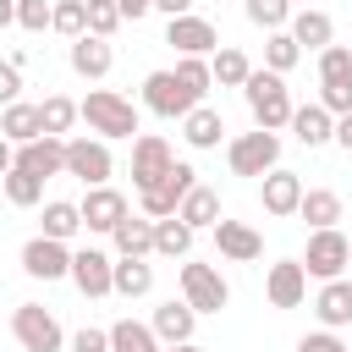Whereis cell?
I'll list each match as a JSON object with an SVG mask.
<instances>
[{
	"instance_id": "cell-37",
	"label": "cell",
	"mask_w": 352,
	"mask_h": 352,
	"mask_svg": "<svg viewBox=\"0 0 352 352\" xmlns=\"http://www.w3.org/2000/svg\"><path fill=\"white\" fill-rule=\"evenodd\" d=\"M176 82H182L192 99H204V94L214 88V72H209V60H204V55H182V60H176Z\"/></svg>"
},
{
	"instance_id": "cell-8",
	"label": "cell",
	"mask_w": 352,
	"mask_h": 352,
	"mask_svg": "<svg viewBox=\"0 0 352 352\" xmlns=\"http://www.w3.org/2000/svg\"><path fill=\"white\" fill-rule=\"evenodd\" d=\"M352 264V242L341 231H314L308 236V253H302V270L314 280H341V270Z\"/></svg>"
},
{
	"instance_id": "cell-50",
	"label": "cell",
	"mask_w": 352,
	"mask_h": 352,
	"mask_svg": "<svg viewBox=\"0 0 352 352\" xmlns=\"http://www.w3.org/2000/svg\"><path fill=\"white\" fill-rule=\"evenodd\" d=\"M11 165H16V148H11V143H6V138H0V176H6V170H11Z\"/></svg>"
},
{
	"instance_id": "cell-18",
	"label": "cell",
	"mask_w": 352,
	"mask_h": 352,
	"mask_svg": "<svg viewBox=\"0 0 352 352\" xmlns=\"http://www.w3.org/2000/svg\"><path fill=\"white\" fill-rule=\"evenodd\" d=\"M16 165L22 170H33V176H66V138H33V143H22L16 148Z\"/></svg>"
},
{
	"instance_id": "cell-12",
	"label": "cell",
	"mask_w": 352,
	"mask_h": 352,
	"mask_svg": "<svg viewBox=\"0 0 352 352\" xmlns=\"http://www.w3.org/2000/svg\"><path fill=\"white\" fill-rule=\"evenodd\" d=\"M22 270L33 280H60V275H72V248L55 242V236H33L22 248Z\"/></svg>"
},
{
	"instance_id": "cell-34",
	"label": "cell",
	"mask_w": 352,
	"mask_h": 352,
	"mask_svg": "<svg viewBox=\"0 0 352 352\" xmlns=\"http://www.w3.org/2000/svg\"><path fill=\"white\" fill-rule=\"evenodd\" d=\"M297 60H302V50H297V38H292L286 28L264 38V72H275V77H286V72H292Z\"/></svg>"
},
{
	"instance_id": "cell-44",
	"label": "cell",
	"mask_w": 352,
	"mask_h": 352,
	"mask_svg": "<svg viewBox=\"0 0 352 352\" xmlns=\"http://www.w3.org/2000/svg\"><path fill=\"white\" fill-rule=\"evenodd\" d=\"M16 99H22V66L0 60V110H6V104H16Z\"/></svg>"
},
{
	"instance_id": "cell-33",
	"label": "cell",
	"mask_w": 352,
	"mask_h": 352,
	"mask_svg": "<svg viewBox=\"0 0 352 352\" xmlns=\"http://www.w3.org/2000/svg\"><path fill=\"white\" fill-rule=\"evenodd\" d=\"M72 121H82V110H77L66 94H50V99L38 104V126H44V138H66Z\"/></svg>"
},
{
	"instance_id": "cell-32",
	"label": "cell",
	"mask_w": 352,
	"mask_h": 352,
	"mask_svg": "<svg viewBox=\"0 0 352 352\" xmlns=\"http://www.w3.org/2000/svg\"><path fill=\"white\" fill-rule=\"evenodd\" d=\"M110 352H165V346H160V336H154V324H138V319H121V324H110Z\"/></svg>"
},
{
	"instance_id": "cell-46",
	"label": "cell",
	"mask_w": 352,
	"mask_h": 352,
	"mask_svg": "<svg viewBox=\"0 0 352 352\" xmlns=\"http://www.w3.org/2000/svg\"><path fill=\"white\" fill-rule=\"evenodd\" d=\"M72 352H110V330H94V324H82V330L72 336Z\"/></svg>"
},
{
	"instance_id": "cell-28",
	"label": "cell",
	"mask_w": 352,
	"mask_h": 352,
	"mask_svg": "<svg viewBox=\"0 0 352 352\" xmlns=\"http://www.w3.org/2000/svg\"><path fill=\"white\" fill-rule=\"evenodd\" d=\"M220 132H226V121H220V110H209V104H198V110L182 116V138H187L192 148H220Z\"/></svg>"
},
{
	"instance_id": "cell-26",
	"label": "cell",
	"mask_w": 352,
	"mask_h": 352,
	"mask_svg": "<svg viewBox=\"0 0 352 352\" xmlns=\"http://www.w3.org/2000/svg\"><path fill=\"white\" fill-rule=\"evenodd\" d=\"M176 214H182V220H187L192 231H214V226H220V192L198 182V187H192V192L182 198V209H176Z\"/></svg>"
},
{
	"instance_id": "cell-27",
	"label": "cell",
	"mask_w": 352,
	"mask_h": 352,
	"mask_svg": "<svg viewBox=\"0 0 352 352\" xmlns=\"http://www.w3.org/2000/svg\"><path fill=\"white\" fill-rule=\"evenodd\" d=\"M297 214H302L314 231H336V220H341V192H330V187H308L302 204H297Z\"/></svg>"
},
{
	"instance_id": "cell-17",
	"label": "cell",
	"mask_w": 352,
	"mask_h": 352,
	"mask_svg": "<svg viewBox=\"0 0 352 352\" xmlns=\"http://www.w3.org/2000/svg\"><path fill=\"white\" fill-rule=\"evenodd\" d=\"M214 248H220V258H231V264H253V258L264 253V236H258L253 226L220 214V226H214Z\"/></svg>"
},
{
	"instance_id": "cell-42",
	"label": "cell",
	"mask_w": 352,
	"mask_h": 352,
	"mask_svg": "<svg viewBox=\"0 0 352 352\" xmlns=\"http://www.w3.org/2000/svg\"><path fill=\"white\" fill-rule=\"evenodd\" d=\"M55 22V6L50 0H16V28L22 33H44Z\"/></svg>"
},
{
	"instance_id": "cell-29",
	"label": "cell",
	"mask_w": 352,
	"mask_h": 352,
	"mask_svg": "<svg viewBox=\"0 0 352 352\" xmlns=\"http://www.w3.org/2000/svg\"><path fill=\"white\" fill-rule=\"evenodd\" d=\"M154 253H160V258H187V253H192V226H187L182 214L154 220Z\"/></svg>"
},
{
	"instance_id": "cell-24",
	"label": "cell",
	"mask_w": 352,
	"mask_h": 352,
	"mask_svg": "<svg viewBox=\"0 0 352 352\" xmlns=\"http://www.w3.org/2000/svg\"><path fill=\"white\" fill-rule=\"evenodd\" d=\"M110 236H116V253L121 258H148L154 253V220L148 214H126Z\"/></svg>"
},
{
	"instance_id": "cell-47",
	"label": "cell",
	"mask_w": 352,
	"mask_h": 352,
	"mask_svg": "<svg viewBox=\"0 0 352 352\" xmlns=\"http://www.w3.org/2000/svg\"><path fill=\"white\" fill-rule=\"evenodd\" d=\"M154 11H165V16H192V0H154Z\"/></svg>"
},
{
	"instance_id": "cell-52",
	"label": "cell",
	"mask_w": 352,
	"mask_h": 352,
	"mask_svg": "<svg viewBox=\"0 0 352 352\" xmlns=\"http://www.w3.org/2000/svg\"><path fill=\"white\" fill-rule=\"evenodd\" d=\"M165 352H204L198 341H182V346H165Z\"/></svg>"
},
{
	"instance_id": "cell-31",
	"label": "cell",
	"mask_w": 352,
	"mask_h": 352,
	"mask_svg": "<svg viewBox=\"0 0 352 352\" xmlns=\"http://www.w3.org/2000/svg\"><path fill=\"white\" fill-rule=\"evenodd\" d=\"M116 292L132 302V297H148L154 292V264L148 258H116Z\"/></svg>"
},
{
	"instance_id": "cell-10",
	"label": "cell",
	"mask_w": 352,
	"mask_h": 352,
	"mask_svg": "<svg viewBox=\"0 0 352 352\" xmlns=\"http://www.w3.org/2000/svg\"><path fill=\"white\" fill-rule=\"evenodd\" d=\"M72 286L82 297H110L116 292V258L104 248H77L72 253Z\"/></svg>"
},
{
	"instance_id": "cell-9",
	"label": "cell",
	"mask_w": 352,
	"mask_h": 352,
	"mask_svg": "<svg viewBox=\"0 0 352 352\" xmlns=\"http://www.w3.org/2000/svg\"><path fill=\"white\" fill-rule=\"evenodd\" d=\"M170 165H176V154H170V143H165L160 132H138V138H132V187H138V192H148Z\"/></svg>"
},
{
	"instance_id": "cell-3",
	"label": "cell",
	"mask_w": 352,
	"mask_h": 352,
	"mask_svg": "<svg viewBox=\"0 0 352 352\" xmlns=\"http://www.w3.org/2000/svg\"><path fill=\"white\" fill-rule=\"evenodd\" d=\"M226 165H231V176H270L275 165H280V138L275 132H242V138H231L226 143Z\"/></svg>"
},
{
	"instance_id": "cell-45",
	"label": "cell",
	"mask_w": 352,
	"mask_h": 352,
	"mask_svg": "<svg viewBox=\"0 0 352 352\" xmlns=\"http://www.w3.org/2000/svg\"><path fill=\"white\" fill-rule=\"evenodd\" d=\"M297 352H352V346H346L336 330H314V336H302V341H297Z\"/></svg>"
},
{
	"instance_id": "cell-25",
	"label": "cell",
	"mask_w": 352,
	"mask_h": 352,
	"mask_svg": "<svg viewBox=\"0 0 352 352\" xmlns=\"http://www.w3.org/2000/svg\"><path fill=\"white\" fill-rule=\"evenodd\" d=\"M0 138L16 143V148L33 143V138H44V126H38V104H22V99L6 104V110H0Z\"/></svg>"
},
{
	"instance_id": "cell-20",
	"label": "cell",
	"mask_w": 352,
	"mask_h": 352,
	"mask_svg": "<svg viewBox=\"0 0 352 352\" xmlns=\"http://www.w3.org/2000/svg\"><path fill=\"white\" fill-rule=\"evenodd\" d=\"M148 324H154L160 346H182V341H192V324H198V314H192L187 302H176V297H170V302H160V308H154V319H148Z\"/></svg>"
},
{
	"instance_id": "cell-11",
	"label": "cell",
	"mask_w": 352,
	"mask_h": 352,
	"mask_svg": "<svg viewBox=\"0 0 352 352\" xmlns=\"http://www.w3.org/2000/svg\"><path fill=\"white\" fill-rule=\"evenodd\" d=\"M143 104H148L154 116H165V121H182L187 110H198V99L176 82V72H148V77H143Z\"/></svg>"
},
{
	"instance_id": "cell-6",
	"label": "cell",
	"mask_w": 352,
	"mask_h": 352,
	"mask_svg": "<svg viewBox=\"0 0 352 352\" xmlns=\"http://www.w3.org/2000/svg\"><path fill=\"white\" fill-rule=\"evenodd\" d=\"M192 187H198V170H192L187 160H176V165H170L148 192H138V204H143V214H148V220H165V214H176V209H182V198H187Z\"/></svg>"
},
{
	"instance_id": "cell-49",
	"label": "cell",
	"mask_w": 352,
	"mask_h": 352,
	"mask_svg": "<svg viewBox=\"0 0 352 352\" xmlns=\"http://www.w3.org/2000/svg\"><path fill=\"white\" fill-rule=\"evenodd\" d=\"M336 143L352 154V116H341V121H336Z\"/></svg>"
},
{
	"instance_id": "cell-22",
	"label": "cell",
	"mask_w": 352,
	"mask_h": 352,
	"mask_svg": "<svg viewBox=\"0 0 352 352\" xmlns=\"http://www.w3.org/2000/svg\"><path fill=\"white\" fill-rule=\"evenodd\" d=\"M314 314H319V324H324V330L352 324V280H324V286H319V297H314Z\"/></svg>"
},
{
	"instance_id": "cell-15",
	"label": "cell",
	"mask_w": 352,
	"mask_h": 352,
	"mask_svg": "<svg viewBox=\"0 0 352 352\" xmlns=\"http://www.w3.org/2000/svg\"><path fill=\"white\" fill-rule=\"evenodd\" d=\"M302 192H308V187H302V176H297V170H280V165H275V170L264 176V187H258V198H264V214H275V220L297 214Z\"/></svg>"
},
{
	"instance_id": "cell-35",
	"label": "cell",
	"mask_w": 352,
	"mask_h": 352,
	"mask_svg": "<svg viewBox=\"0 0 352 352\" xmlns=\"http://www.w3.org/2000/svg\"><path fill=\"white\" fill-rule=\"evenodd\" d=\"M209 72H214V82H220V88H242V82L253 77V66H248V55H242V50H231V44H226V50H214V60H209Z\"/></svg>"
},
{
	"instance_id": "cell-4",
	"label": "cell",
	"mask_w": 352,
	"mask_h": 352,
	"mask_svg": "<svg viewBox=\"0 0 352 352\" xmlns=\"http://www.w3.org/2000/svg\"><path fill=\"white\" fill-rule=\"evenodd\" d=\"M11 336L22 341V352H60V319L44 308V302H16L11 314Z\"/></svg>"
},
{
	"instance_id": "cell-39",
	"label": "cell",
	"mask_w": 352,
	"mask_h": 352,
	"mask_svg": "<svg viewBox=\"0 0 352 352\" xmlns=\"http://www.w3.org/2000/svg\"><path fill=\"white\" fill-rule=\"evenodd\" d=\"M242 11H248V22H258V28H270V33H280V28L292 22V0H248Z\"/></svg>"
},
{
	"instance_id": "cell-48",
	"label": "cell",
	"mask_w": 352,
	"mask_h": 352,
	"mask_svg": "<svg viewBox=\"0 0 352 352\" xmlns=\"http://www.w3.org/2000/svg\"><path fill=\"white\" fill-rule=\"evenodd\" d=\"M116 6H121V16H132V22H138L143 11H154V0H116Z\"/></svg>"
},
{
	"instance_id": "cell-38",
	"label": "cell",
	"mask_w": 352,
	"mask_h": 352,
	"mask_svg": "<svg viewBox=\"0 0 352 352\" xmlns=\"http://www.w3.org/2000/svg\"><path fill=\"white\" fill-rule=\"evenodd\" d=\"M50 28L66 33V38H82L88 33V0H55V22Z\"/></svg>"
},
{
	"instance_id": "cell-21",
	"label": "cell",
	"mask_w": 352,
	"mask_h": 352,
	"mask_svg": "<svg viewBox=\"0 0 352 352\" xmlns=\"http://www.w3.org/2000/svg\"><path fill=\"white\" fill-rule=\"evenodd\" d=\"M286 33L297 38V50H319V55L336 44V22H330L324 11H314V6H302V11L292 16V28H286Z\"/></svg>"
},
{
	"instance_id": "cell-41",
	"label": "cell",
	"mask_w": 352,
	"mask_h": 352,
	"mask_svg": "<svg viewBox=\"0 0 352 352\" xmlns=\"http://www.w3.org/2000/svg\"><path fill=\"white\" fill-rule=\"evenodd\" d=\"M346 77H352V50L346 44H330L319 55V82H346Z\"/></svg>"
},
{
	"instance_id": "cell-1",
	"label": "cell",
	"mask_w": 352,
	"mask_h": 352,
	"mask_svg": "<svg viewBox=\"0 0 352 352\" xmlns=\"http://www.w3.org/2000/svg\"><path fill=\"white\" fill-rule=\"evenodd\" d=\"M242 94H248V110H253V121L264 126V132H280V126H292V94H286V77H275V72H253L248 82H242Z\"/></svg>"
},
{
	"instance_id": "cell-16",
	"label": "cell",
	"mask_w": 352,
	"mask_h": 352,
	"mask_svg": "<svg viewBox=\"0 0 352 352\" xmlns=\"http://www.w3.org/2000/svg\"><path fill=\"white\" fill-rule=\"evenodd\" d=\"M77 209H82V226H88V231H116V226L132 214L116 187H88V198H82Z\"/></svg>"
},
{
	"instance_id": "cell-23",
	"label": "cell",
	"mask_w": 352,
	"mask_h": 352,
	"mask_svg": "<svg viewBox=\"0 0 352 352\" xmlns=\"http://www.w3.org/2000/svg\"><path fill=\"white\" fill-rule=\"evenodd\" d=\"M292 132H297L302 148H319V143L336 138V116L324 104H302V110H292Z\"/></svg>"
},
{
	"instance_id": "cell-36",
	"label": "cell",
	"mask_w": 352,
	"mask_h": 352,
	"mask_svg": "<svg viewBox=\"0 0 352 352\" xmlns=\"http://www.w3.org/2000/svg\"><path fill=\"white\" fill-rule=\"evenodd\" d=\"M0 182H6V198H11L16 209H33V204L44 198V176H33V170H22V165H11Z\"/></svg>"
},
{
	"instance_id": "cell-13",
	"label": "cell",
	"mask_w": 352,
	"mask_h": 352,
	"mask_svg": "<svg viewBox=\"0 0 352 352\" xmlns=\"http://www.w3.org/2000/svg\"><path fill=\"white\" fill-rule=\"evenodd\" d=\"M264 297H270V308H297V302L308 297V270H302V258H280V264H270V275H264Z\"/></svg>"
},
{
	"instance_id": "cell-14",
	"label": "cell",
	"mask_w": 352,
	"mask_h": 352,
	"mask_svg": "<svg viewBox=\"0 0 352 352\" xmlns=\"http://www.w3.org/2000/svg\"><path fill=\"white\" fill-rule=\"evenodd\" d=\"M165 44L182 50V55H214V50H220V33H214L209 16H170Z\"/></svg>"
},
{
	"instance_id": "cell-19",
	"label": "cell",
	"mask_w": 352,
	"mask_h": 352,
	"mask_svg": "<svg viewBox=\"0 0 352 352\" xmlns=\"http://www.w3.org/2000/svg\"><path fill=\"white\" fill-rule=\"evenodd\" d=\"M110 66H116V50H110V38H94V33L72 38V72H77V77L99 82V77H104Z\"/></svg>"
},
{
	"instance_id": "cell-2",
	"label": "cell",
	"mask_w": 352,
	"mask_h": 352,
	"mask_svg": "<svg viewBox=\"0 0 352 352\" xmlns=\"http://www.w3.org/2000/svg\"><path fill=\"white\" fill-rule=\"evenodd\" d=\"M77 110H82L88 132H94V138H104V143H110V138H132V132H138V110H132V99H121L116 88H94Z\"/></svg>"
},
{
	"instance_id": "cell-30",
	"label": "cell",
	"mask_w": 352,
	"mask_h": 352,
	"mask_svg": "<svg viewBox=\"0 0 352 352\" xmlns=\"http://www.w3.org/2000/svg\"><path fill=\"white\" fill-rule=\"evenodd\" d=\"M77 231H82V209H77V204H66V198H50V204H44V231H38V236L72 242Z\"/></svg>"
},
{
	"instance_id": "cell-51",
	"label": "cell",
	"mask_w": 352,
	"mask_h": 352,
	"mask_svg": "<svg viewBox=\"0 0 352 352\" xmlns=\"http://www.w3.org/2000/svg\"><path fill=\"white\" fill-rule=\"evenodd\" d=\"M16 22V0H0V28H11Z\"/></svg>"
},
{
	"instance_id": "cell-43",
	"label": "cell",
	"mask_w": 352,
	"mask_h": 352,
	"mask_svg": "<svg viewBox=\"0 0 352 352\" xmlns=\"http://www.w3.org/2000/svg\"><path fill=\"white\" fill-rule=\"evenodd\" d=\"M319 104L341 121V116H352V77L346 82H319Z\"/></svg>"
},
{
	"instance_id": "cell-5",
	"label": "cell",
	"mask_w": 352,
	"mask_h": 352,
	"mask_svg": "<svg viewBox=\"0 0 352 352\" xmlns=\"http://www.w3.org/2000/svg\"><path fill=\"white\" fill-rule=\"evenodd\" d=\"M110 143L104 138H66V176H77L82 187H110Z\"/></svg>"
},
{
	"instance_id": "cell-40",
	"label": "cell",
	"mask_w": 352,
	"mask_h": 352,
	"mask_svg": "<svg viewBox=\"0 0 352 352\" xmlns=\"http://www.w3.org/2000/svg\"><path fill=\"white\" fill-rule=\"evenodd\" d=\"M121 22H126V16H121L116 0H88V33H94V38H110Z\"/></svg>"
},
{
	"instance_id": "cell-7",
	"label": "cell",
	"mask_w": 352,
	"mask_h": 352,
	"mask_svg": "<svg viewBox=\"0 0 352 352\" xmlns=\"http://www.w3.org/2000/svg\"><path fill=\"white\" fill-rule=\"evenodd\" d=\"M182 302L192 308V314H220L226 302H231V286L220 280V270L214 264H182Z\"/></svg>"
}]
</instances>
